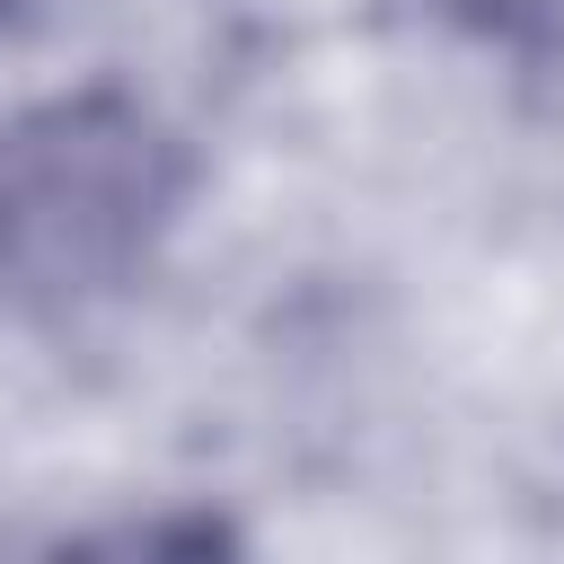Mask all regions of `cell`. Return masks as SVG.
Segmentation results:
<instances>
[{
    "label": "cell",
    "mask_w": 564,
    "mask_h": 564,
    "mask_svg": "<svg viewBox=\"0 0 564 564\" xmlns=\"http://www.w3.org/2000/svg\"><path fill=\"white\" fill-rule=\"evenodd\" d=\"M194 203V141L123 79L0 115V300L26 317L115 308Z\"/></svg>",
    "instance_id": "cell-1"
},
{
    "label": "cell",
    "mask_w": 564,
    "mask_h": 564,
    "mask_svg": "<svg viewBox=\"0 0 564 564\" xmlns=\"http://www.w3.org/2000/svg\"><path fill=\"white\" fill-rule=\"evenodd\" d=\"M26 9H35V0H0V35H9V26L26 18Z\"/></svg>",
    "instance_id": "cell-3"
},
{
    "label": "cell",
    "mask_w": 564,
    "mask_h": 564,
    "mask_svg": "<svg viewBox=\"0 0 564 564\" xmlns=\"http://www.w3.org/2000/svg\"><path fill=\"white\" fill-rule=\"evenodd\" d=\"M432 18H449L458 35L476 44H502V53H546L564 44V0H423Z\"/></svg>",
    "instance_id": "cell-2"
}]
</instances>
